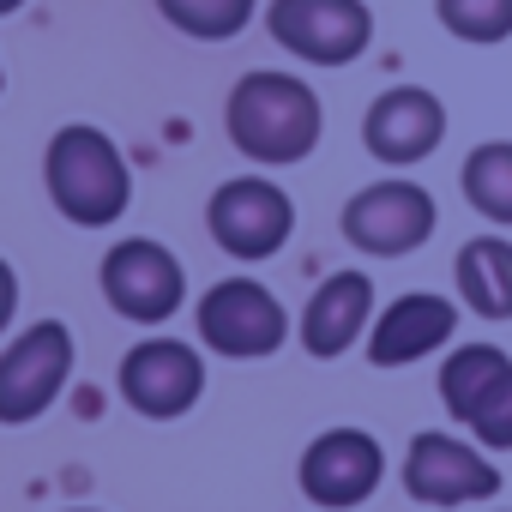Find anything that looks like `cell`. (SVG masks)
I'll list each match as a JSON object with an SVG mask.
<instances>
[{"label":"cell","instance_id":"6da1fadb","mask_svg":"<svg viewBox=\"0 0 512 512\" xmlns=\"http://www.w3.org/2000/svg\"><path fill=\"white\" fill-rule=\"evenodd\" d=\"M223 133L247 163L284 169V163L314 157V145L326 133V109H320V97L302 73L253 67V73L235 79V91L223 103Z\"/></svg>","mask_w":512,"mask_h":512},{"label":"cell","instance_id":"7a4b0ae2","mask_svg":"<svg viewBox=\"0 0 512 512\" xmlns=\"http://www.w3.org/2000/svg\"><path fill=\"white\" fill-rule=\"evenodd\" d=\"M43 187H49L55 211L67 223H79V229H109L133 205V169H127L121 145L103 127H91V121H67L49 139Z\"/></svg>","mask_w":512,"mask_h":512},{"label":"cell","instance_id":"3957f363","mask_svg":"<svg viewBox=\"0 0 512 512\" xmlns=\"http://www.w3.org/2000/svg\"><path fill=\"white\" fill-rule=\"evenodd\" d=\"M193 326H199V344L223 362H260V356H278L284 338H290V314L284 302L260 284V278H223L199 296L193 308Z\"/></svg>","mask_w":512,"mask_h":512},{"label":"cell","instance_id":"277c9868","mask_svg":"<svg viewBox=\"0 0 512 512\" xmlns=\"http://www.w3.org/2000/svg\"><path fill=\"white\" fill-rule=\"evenodd\" d=\"M79 362V344L61 320H37L0 350V428H31L55 410Z\"/></svg>","mask_w":512,"mask_h":512},{"label":"cell","instance_id":"5b68a950","mask_svg":"<svg viewBox=\"0 0 512 512\" xmlns=\"http://www.w3.org/2000/svg\"><path fill=\"white\" fill-rule=\"evenodd\" d=\"M97 284H103V302L133 326H169L187 302V266L151 235L115 241L97 266Z\"/></svg>","mask_w":512,"mask_h":512},{"label":"cell","instance_id":"8992f818","mask_svg":"<svg viewBox=\"0 0 512 512\" xmlns=\"http://www.w3.org/2000/svg\"><path fill=\"white\" fill-rule=\"evenodd\" d=\"M338 229L368 260H404V253H416L440 229V205H434L428 187H416L404 175H386V181H368L362 193H350Z\"/></svg>","mask_w":512,"mask_h":512},{"label":"cell","instance_id":"52a82bcc","mask_svg":"<svg viewBox=\"0 0 512 512\" xmlns=\"http://www.w3.org/2000/svg\"><path fill=\"white\" fill-rule=\"evenodd\" d=\"M205 229L223 253L260 266L272 253H284V241L296 235V199L272 175H229L205 205Z\"/></svg>","mask_w":512,"mask_h":512},{"label":"cell","instance_id":"ba28073f","mask_svg":"<svg viewBox=\"0 0 512 512\" xmlns=\"http://www.w3.org/2000/svg\"><path fill=\"white\" fill-rule=\"evenodd\" d=\"M266 31L284 55L308 67H350L374 43V13L368 0H272Z\"/></svg>","mask_w":512,"mask_h":512},{"label":"cell","instance_id":"9c48e42d","mask_svg":"<svg viewBox=\"0 0 512 512\" xmlns=\"http://www.w3.org/2000/svg\"><path fill=\"white\" fill-rule=\"evenodd\" d=\"M115 386L145 422H175L205 398V356L181 338H139L115 368Z\"/></svg>","mask_w":512,"mask_h":512},{"label":"cell","instance_id":"30bf717a","mask_svg":"<svg viewBox=\"0 0 512 512\" xmlns=\"http://www.w3.org/2000/svg\"><path fill=\"white\" fill-rule=\"evenodd\" d=\"M296 482L320 512H350L374 500V488L386 482V446L368 428H326L302 446Z\"/></svg>","mask_w":512,"mask_h":512},{"label":"cell","instance_id":"8fae6325","mask_svg":"<svg viewBox=\"0 0 512 512\" xmlns=\"http://www.w3.org/2000/svg\"><path fill=\"white\" fill-rule=\"evenodd\" d=\"M404 494L422 506H470L500 494V470L476 440H458L446 428H428L404 452Z\"/></svg>","mask_w":512,"mask_h":512},{"label":"cell","instance_id":"7c38bea8","mask_svg":"<svg viewBox=\"0 0 512 512\" xmlns=\"http://www.w3.org/2000/svg\"><path fill=\"white\" fill-rule=\"evenodd\" d=\"M446 139V103L422 85H392L368 103L362 115V145L386 169H416L440 151Z\"/></svg>","mask_w":512,"mask_h":512},{"label":"cell","instance_id":"4fadbf2b","mask_svg":"<svg viewBox=\"0 0 512 512\" xmlns=\"http://www.w3.org/2000/svg\"><path fill=\"white\" fill-rule=\"evenodd\" d=\"M368 326H374V278L356 272V266L320 278V290L308 296V308H302V320H296L302 350H308L314 362H338L344 350H356V344L368 338Z\"/></svg>","mask_w":512,"mask_h":512},{"label":"cell","instance_id":"5bb4252c","mask_svg":"<svg viewBox=\"0 0 512 512\" xmlns=\"http://www.w3.org/2000/svg\"><path fill=\"white\" fill-rule=\"evenodd\" d=\"M458 332V302L434 296V290H410L398 302H386L368 326V362L374 368H410L434 350H446Z\"/></svg>","mask_w":512,"mask_h":512},{"label":"cell","instance_id":"9a60e30c","mask_svg":"<svg viewBox=\"0 0 512 512\" xmlns=\"http://www.w3.org/2000/svg\"><path fill=\"white\" fill-rule=\"evenodd\" d=\"M458 302L476 320H512V241L506 235H470L452 260Z\"/></svg>","mask_w":512,"mask_h":512},{"label":"cell","instance_id":"2e32d148","mask_svg":"<svg viewBox=\"0 0 512 512\" xmlns=\"http://www.w3.org/2000/svg\"><path fill=\"white\" fill-rule=\"evenodd\" d=\"M512 368V356L500 344H458L446 362H440V404L458 428H470V416L482 410V398L500 386V374Z\"/></svg>","mask_w":512,"mask_h":512},{"label":"cell","instance_id":"e0dca14e","mask_svg":"<svg viewBox=\"0 0 512 512\" xmlns=\"http://www.w3.org/2000/svg\"><path fill=\"white\" fill-rule=\"evenodd\" d=\"M458 187L470 199V211H482L494 229H512V139H488L464 157Z\"/></svg>","mask_w":512,"mask_h":512},{"label":"cell","instance_id":"ac0fdd59","mask_svg":"<svg viewBox=\"0 0 512 512\" xmlns=\"http://www.w3.org/2000/svg\"><path fill=\"white\" fill-rule=\"evenodd\" d=\"M157 13L193 43H229L260 19V0H157Z\"/></svg>","mask_w":512,"mask_h":512},{"label":"cell","instance_id":"d6986e66","mask_svg":"<svg viewBox=\"0 0 512 512\" xmlns=\"http://www.w3.org/2000/svg\"><path fill=\"white\" fill-rule=\"evenodd\" d=\"M434 13L458 43H476V49H494L512 37V0H434Z\"/></svg>","mask_w":512,"mask_h":512},{"label":"cell","instance_id":"ffe728a7","mask_svg":"<svg viewBox=\"0 0 512 512\" xmlns=\"http://www.w3.org/2000/svg\"><path fill=\"white\" fill-rule=\"evenodd\" d=\"M470 440L482 452H512V368L500 374V386L482 398V410L470 416Z\"/></svg>","mask_w":512,"mask_h":512},{"label":"cell","instance_id":"44dd1931","mask_svg":"<svg viewBox=\"0 0 512 512\" xmlns=\"http://www.w3.org/2000/svg\"><path fill=\"white\" fill-rule=\"evenodd\" d=\"M13 320H19V272L0 260V338L13 332Z\"/></svg>","mask_w":512,"mask_h":512},{"label":"cell","instance_id":"7402d4cb","mask_svg":"<svg viewBox=\"0 0 512 512\" xmlns=\"http://www.w3.org/2000/svg\"><path fill=\"white\" fill-rule=\"evenodd\" d=\"M19 7H25V0H0V19H13Z\"/></svg>","mask_w":512,"mask_h":512},{"label":"cell","instance_id":"603a6c76","mask_svg":"<svg viewBox=\"0 0 512 512\" xmlns=\"http://www.w3.org/2000/svg\"><path fill=\"white\" fill-rule=\"evenodd\" d=\"M67 512H97V506H67Z\"/></svg>","mask_w":512,"mask_h":512},{"label":"cell","instance_id":"cb8c5ba5","mask_svg":"<svg viewBox=\"0 0 512 512\" xmlns=\"http://www.w3.org/2000/svg\"><path fill=\"white\" fill-rule=\"evenodd\" d=\"M0 91H7V73H0Z\"/></svg>","mask_w":512,"mask_h":512}]
</instances>
